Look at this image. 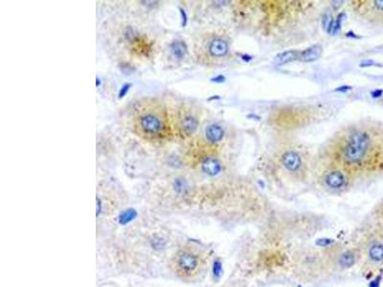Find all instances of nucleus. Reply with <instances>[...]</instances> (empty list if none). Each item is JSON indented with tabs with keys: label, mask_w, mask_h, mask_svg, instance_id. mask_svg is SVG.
<instances>
[{
	"label": "nucleus",
	"mask_w": 383,
	"mask_h": 287,
	"mask_svg": "<svg viewBox=\"0 0 383 287\" xmlns=\"http://www.w3.org/2000/svg\"><path fill=\"white\" fill-rule=\"evenodd\" d=\"M358 265V256L350 245L342 244L308 248L296 255L293 272L306 283L323 282Z\"/></svg>",
	"instance_id": "f257e3e1"
},
{
	"label": "nucleus",
	"mask_w": 383,
	"mask_h": 287,
	"mask_svg": "<svg viewBox=\"0 0 383 287\" xmlns=\"http://www.w3.org/2000/svg\"><path fill=\"white\" fill-rule=\"evenodd\" d=\"M211 255L207 248L195 242L178 243L167 263L176 279L185 283H197L209 272Z\"/></svg>",
	"instance_id": "f03ea898"
},
{
	"label": "nucleus",
	"mask_w": 383,
	"mask_h": 287,
	"mask_svg": "<svg viewBox=\"0 0 383 287\" xmlns=\"http://www.w3.org/2000/svg\"><path fill=\"white\" fill-rule=\"evenodd\" d=\"M133 128L137 135L150 142L163 141L173 134L168 110L155 100H146L137 106Z\"/></svg>",
	"instance_id": "7ed1b4c3"
},
{
	"label": "nucleus",
	"mask_w": 383,
	"mask_h": 287,
	"mask_svg": "<svg viewBox=\"0 0 383 287\" xmlns=\"http://www.w3.org/2000/svg\"><path fill=\"white\" fill-rule=\"evenodd\" d=\"M351 245L358 256L361 271L373 275L383 268V224H368L352 235Z\"/></svg>",
	"instance_id": "20e7f679"
},
{
	"label": "nucleus",
	"mask_w": 383,
	"mask_h": 287,
	"mask_svg": "<svg viewBox=\"0 0 383 287\" xmlns=\"http://www.w3.org/2000/svg\"><path fill=\"white\" fill-rule=\"evenodd\" d=\"M371 145V137L367 131L353 129L349 131L337 150L339 162L343 168L350 172V169L358 166L367 155Z\"/></svg>",
	"instance_id": "39448f33"
},
{
	"label": "nucleus",
	"mask_w": 383,
	"mask_h": 287,
	"mask_svg": "<svg viewBox=\"0 0 383 287\" xmlns=\"http://www.w3.org/2000/svg\"><path fill=\"white\" fill-rule=\"evenodd\" d=\"M199 120L197 116L192 111L191 108L183 107L179 109L176 116V128L182 136H190L198 128Z\"/></svg>",
	"instance_id": "423d86ee"
},
{
	"label": "nucleus",
	"mask_w": 383,
	"mask_h": 287,
	"mask_svg": "<svg viewBox=\"0 0 383 287\" xmlns=\"http://www.w3.org/2000/svg\"><path fill=\"white\" fill-rule=\"evenodd\" d=\"M323 183L332 191H342L348 187L349 177L341 170H333L324 175Z\"/></svg>",
	"instance_id": "0eeeda50"
},
{
	"label": "nucleus",
	"mask_w": 383,
	"mask_h": 287,
	"mask_svg": "<svg viewBox=\"0 0 383 287\" xmlns=\"http://www.w3.org/2000/svg\"><path fill=\"white\" fill-rule=\"evenodd\" d=\"M209 56L214 59L224 58L229 52V43L226 39L221 36L213 37L209 40L207 45Z\"/></svg>",
	"instance_id": "6e6552de"
},
{
	"label": "nucleus",
	"mask_w": 383,
	"mask_h": 287,
	"mask_svg": "<svg viewBox=\"0 0 383 287\" xmlns=\"http://www.w3.org/2000/svg\"><path fill=\"white\" fill-rule=\"evenodd\" d=\"M282 164L290 173H297L301 170L302 158L300 154L294 150H287L282 155Z\"/></svg>",
	"instance_id": "1a4fd4ad"
},
{
	"label": "nucleus",
	"mask_w": 383,
	"mask_h": 287,
	"mask_svg": "<svg viewBox=\"0 0 383 287\" xmlns=\"http://www.w3.org/2000/svg\"><path fill=\"white\" fill-rule=\"evenodd\" d=\"M323 53V48L319 44L312 45L299 53L298 61L302 63H312L319 59Z\"/></svg>",
	"instance_id": "9d476101"
},
{
	"label": "nucleus",
	"mask_w": 383,
	"mask_h": 287,
	"mask_svg": "<svg viewBox=\"0 0 383 287\" xmlns=\"http://www.w3.org/2000/svg\"><path fill=\"white\" fill-rule=\"evenodd\" d=\"M201 170L207 176H215L222 172L223 166L218 158L207 157L201 163Z\"/></svg>",
	"instance_id": "9b49d317"
},
{
	"label": "nucleus",
	"mask_w": 383,
	"mask_h": 287,
	"mask_svg": "<svg viewBox=\"0 0 383 287\" xmlns=\"http://www.w3.org/2000/svg\"><path fill=\"white\" fill-rule=\"evenodd\" d=\"M205 135H206V139H207L208 142L212 144L220 143L224 139V128H222L220 125H217V124L210 125L206 128Z\"/></svg>",
	"instance_id": "f8f14e48"
},
{
	"label": "nucleus",
	"mask_w": 383,
	"mask_h": 287,
	"mask_svg": "<svg viewBox=\"0 0 383 287\" xmlns=\"http://www.w3.org/2000/svg\"><path fill=\"white\" fill-rule=\"evenodd\" d=\"M299 53L300 52L296 50H289L287 52H283L274 59V64L276 65H284V64H289L293 61H296L299 58Z\"/></svg>",
	"instance_id": "ddd939ff"
},
{
	"label": "nucleus",
	"mask_w": 383,
	"mask_h": 287,
	"mask_svg": "<svg viewBox=\"0 0 383 287\" xmlns=\"http://www.w3.org/2000/svg\"><path fill=\"white\" fill-rule=\"evenodd\" d=\"M171 50H172V53L174 54V56L176 58H177V59H182L185 56L186 52H187V46H186V44L183 41L176 40V41L172 43Z\"/></svg>",
	"instance_id": "4468645a"
},
{
	"label": "nucleus",
	"mask_w": 383,
	"mask_h": 287,
	"mask_svg": "<svg viewBox=\"0 0 383 287\" xmlns=\"http://www.w3.org/2000/svg\"><path fill=\"white\" fill-rule=\"evenodd\" d=\"M344 17H345V14L344 13H341V14L338 15L336 20H335V25H334V28H333V31H332V35H336L337 33L339 32Z\"/></svg>",
	"instance_id": "2eb2a0df"
},
{
	"label": "nucleus",
	"mask_w": 383,
	"mask_h": 287,
	"mask_svg": "<svg viewBox=\"0 0 383 287\" xmlns=\"http://www.w3.org/2000/svg\"><path fill=\"white\" fill-rule=\"evenodd\" d=\"M377 221L381 222L383 224V203L382 204V206L378 209L377 211Z\"/></svg>",
	"instance_id": "dca6fc26"
},
{
	"label": "nucleus",
	"mask_w": 383,
	"mask_h": 287,
	"mask_svg": "<svg viewBox=\"0 0 383 287\" xmlns=\"http://www.w3.org/2000/svg\"><path fill=\"white\" fill-rule=\"evenodd\" d=\"M351 86H349V85H342V86H339V87H337L336 89H335V91H337V92H347V91H349V90H351Z\"/></svg>",
	"instance_id": "f3484780"
},
{
	"label": "nucleus",
	"mask_w": 383,
	"mask_h": 287,
	"mask_svg": "<svg viewBox=\"0 0 383 287\" xmlns=\"http://www.w3.org/2000/svg\"><path fill=\"white\" fill-rule=\"evenodd\" d=\"M383 89H376V90H374V91L371 92V96H372L373 98H380V97L383 96Z\"/></svg>",
	"instance_id": "a211bd4d"
},
{
	"label": "nucleus",
	"mask_w": 383,
	"mask_h": 287,
	"mask_svg": "<svg viewBox=\"0 0 383 287\" xmlns=\"http://www.w3.org/2000/svg\"><path fill=\"white\" fill-rule=\"evenodd\" d=\"M374 5H375V7H376L379 11H383V0H377V1H374Z\"/></svg>",
	"instance_id": "6ab92c4d"
},
{
	"label": "nucleus",
	"mask_w": 383,
	"mask_h": 287,
	"mask_svg": "<svg viewBox=\"0 0 383 287\" xmlns=\"http://www.w3.org/2000/svg\"><path fill=\"white\" fill-rule=\"evenodd\" d=\"M240 57H241V60H243L244 62H247V63L253 60V58L251 56H249V55H241Z\"/></svg>",
	"instance_id": "aec40b11"
},
{
	"label": "nucleus",
	"mask_w": 383,
	"mask_h": 287,
	"mask_svg": "<svg viewBox=\"0 0 383 287\" xmlns=\"http://www.w3.org/2000/svg\"><path fill=\"white\" fill-rule=\"evenodd\" d=\"M128 87H129V85L128 84H126V85H124L122 88V90H121V92H120V97H124V95L127 93V91L128 90Z\"/></svg>",
	"instance_id": "412c9836"
},
{
	"label": "nucleus",
	"mask_w": 383,
	"mask_h": 287,
	"mask_svg": "<svg viewBox=\"0 0 383 287\" xmlns=\"http://www.w3.org/2000/svg\"><path fill=\"white\" fill-rule=\"evenodd\" d=\"M212 80L216 81V82H224V80H225V77H224L223 75H220V76L212 79Z\"/></svg>",
	"instance_id": "4be33fe9"
},
{
	"label": "nucleus",
	"mask_w": 383,
	"mask_h": 287,
	"mask_svg": "<svg viewBox=\"0 0 383 287\" xmlns=\"http://www.w3.org/2000/svg\"><path fill=\"white\" fill-rule=\"evenodd\" d=\"M346 36H348V37H352V38H356V37H357V36H355V34H353L352 32L347 33V34H346Z\"/></svg>",
	"instance_id": "5701e85b"
}]
</instances>
